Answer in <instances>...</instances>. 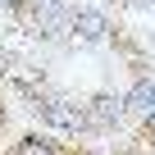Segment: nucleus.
I'll return each instance as SVG.
<instances>
[{
    "mask_svg": "<svg viewBox=\"0 0 155 155\" xmlns=\"http://www.w3.org/2000/svg\"><path fill=\"white\" fill-rule=\"evenodd\" d=\"M5 119H9V114H5V105H0V128H5Z\"/></svg>",
    "mask_w": 155,
    "mask_h": 155,
    "instance_id": "nucleus-1",
    "label": "nucleus"
}]
</instances>
